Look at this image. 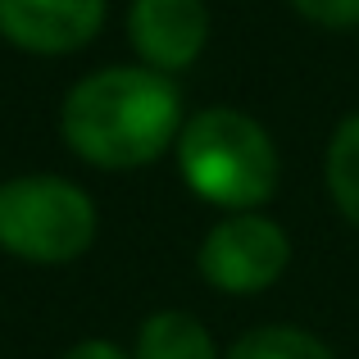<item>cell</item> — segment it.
Wrapping results in <instances>:
<instances>
[{"label":"cell","mask_w":359,"mask_h":359,"mask_svg":"<svg viewBox=\"0 0 359 359\" xmlns=\"http://www.w3.org/2000/svg\"><path fill=\"white\" fill-rule=\"evenodd\" d=\"M60 132L96 168H141L182 137V96L155 69H100L64 96Z\"/></svg>","instance_id":"obj_1"},{"label":"cell","mask_w":359,"mask_h":359,"mask_svg":"<svg viewBox=\"0 0 359 359\" xmlns=\"http://www.w3.org/2000/svg\"><path fill=\"white\" fill-rule=\"evenodd\" d=\"M177 168L201 201L219 210L255 214L278 191V150L273 137L241 109H201L182 123Z\"/></svg>","instance_id":"obj_2"},{"label":"cell","mask_w":359,"mask_h":359,"mask_svg":"<svg viewBox=\"0 0 359 359\" xmlns=\"http://www.w3.org/2000/svg\"><path fill=\"white\" fill-rule=\"evenodd\" d=\"M96 237V205L69 177L0 182V250L27 264H69Z\"/></svg>","instance_id":"obj_3"},{"label":"cell","mask_w":359,"mask_h":359,"mask_svg":"<svg viewBox=\"0 0 359 359\" xmlns=\"http://www.w3.org/2000/svg\"><path fill=\"white\" fill-rule=\"evenodd\" d=\"M291 264V241L273 219L259 214H232L214 223L201 241V273L214 291L228 296H255L273 287Z\"/></svg>","instance_id":"obj_4"},{"label":"cell","mask_w":359,"mask_h":359,"mask_svg":"<svg viewBox=\"0 0 359 359\" xmlns=\"http://www.w3.org/2000/svg\"><path fill=\"white\" fill-rule=\"evenodd\" d=\"M105 27V0H0V36L27 55H73Z\"/></svg>","instance_id":"obj_5"},{"label":"cell","mask_w":359,"mask_h":359,"mask_svg":"<svg viewBox=\"0 0 359 359\" xmlns=\"http://www.w3.org/2000/svg\"><path fill=\"white\" fill-rule=\"evenodd\" d=\"M128 36L146 69L177 73L210 41V9L205 0H132Z\"/></svg>","instance_id":"obj_6"},{"label":"cell","mask_w":359,"mask_h":359,"mask_svg":"<svg viewBox=\"0 0 359 359\" xmlns=\"http://www.w3.org/2000/svg\"><path fill=\"white\" fill-rule=\"evenodd\" d=\"M137 359H219L214 337L201 327V318L182 309L150 314L137 332Z\"/></svg>","instance_id":"obj_7"},{"label":"cell","mask_w":359,"mask_h":359,"mask_svg":"<svg viewBox=\"0 0 359 359\" xmlns=\"http://www.w3.org/2000/svg\"><path fill=\"white\" fill-rule=\"evenodd\" d=\"M323 173H327V191H332L337 210L359 228V114H351L332 132Z\"/></svg>","instance_id":"obj_8"},{"label":"cell","mask_w":359,"mask_h":359,"mask_svg":"<svg viewBox=\"0 0 359 359\" xmlns=\"http://www.w3.org/2000/svg\"><path fill=\"white\" fill-rule=\"evenodd\" d=\"M228 359H332V351L314 332H305V327L273 323V327H259V332L241 337Z\"/></svg>","instance_id":"obj_9"},{"label":"cell","mask_w":359,"mask_h":359,"mask_svg":"<svg viewBox=\"0 0 359 359\" xmlns=\"http://www.w3.org/2000/svg\"><path fill=\"white\" fill-rule=\"evenodd\" d=\"M309 23L323 27H359V0H291Z\"/></svg>","instance_id":"obj_10"},{"label":"cell","mask_w":359,"mask_h":359,"mask_svg":"<svg viewBox=\"0 0 359 359\" xmlns=\"http://www.w3.org/2000/svg\"><path fill=\"white\" fill-rule=\"evenodd\" d=\"M64 359H128V355L109 341H78L73 351H64Z\"/></svg>","instance_id":"obj_11"}]
</instances>
